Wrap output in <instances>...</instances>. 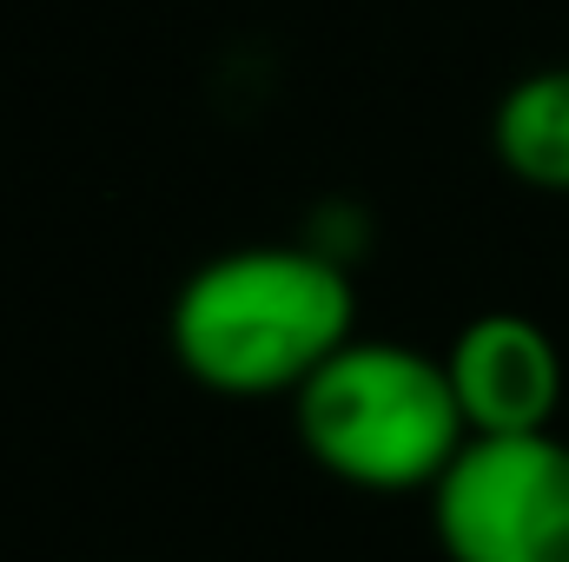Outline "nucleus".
Segmentation results:
<instances>
[{
	"label": "nucleus",
	"instance_id": "nucleus-5",
	"mask_svg": "<svg viewBox=\"0 0 569 562\" xmlns=\"http://www.w3.org/2000/svg\"><path fill=\"white\" fill-rule=\"evenodd\" d=\"M490 145L510 165V179L537 192H569V67L523 73L490 120Z\"/></svg>",
	"mask_w": 569,
	"mask_h": 562
},
{
	"label": "nucleus",
	"instance_id": "nucleus-2",
	"mask_svg": "<svg viewBox=\"0 0 569 562\" xmlns=\"http://www.w3.org/2000/svg\"><path fill=\"white\" fill-rule=\"evenodd\" d=\"M305 456L365 496H430L470 443L443 358L391 338H351L298 398Z\"/></svg>",
	"mask_w": 569,
	"mask_h": 562
},
{
	"label": "nucleus",
	"instance_id": "nucleus-1",
	"mask_svg": "<svg viewBox=\"0 0 569 562\" xmlns=\"http://www.w3.org/2000/svg\"><path fill=\"white\" fill-rule=\"evenodd\" d=\"M358 338V291L338 252L318 245H239L206 259L172 291L166 344L179 371L239 404L298 398Z\"/></svg>",
	"mask_w": 569,
	"mask_h": 562
},
{
	"label": "nucleus",
	"instance_id": "nucleus-4",
	"mask_svg": "<svg viewBox=\"0 0 569 562\" xmlns=\"http://www.w3.org/2000/svg\"><path fill=\"white\" fill-rule=\"evenodd\" d=\"M450 391L470 436H537L563 411V351L523 311L470 318L443 351Z\"/></svg>",
	"mask_w": 569,
	"mask_h": 562
},
{
	"label": "nucleus",
	"instance_id": "nucleus-3",
	"mask_svg": "<svg viewBox=\"0 0 569 562\" xmlns=\"http://www.w3.org/2000/svg\"><path fill=\"white\" fill-rule=\"evenodd\" d=\"M450 562H569V436H470L430 490Z\"/></svg>",
	"mask_w": 569,
	"mask_h": 562
}]
</instances>
